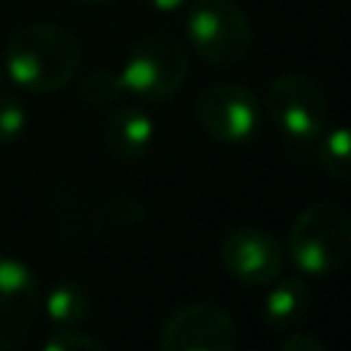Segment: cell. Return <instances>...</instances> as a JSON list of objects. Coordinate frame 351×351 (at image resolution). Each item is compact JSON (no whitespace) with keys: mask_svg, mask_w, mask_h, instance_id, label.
<instances>
[{"mask_svg":"<svg viewBox=\"0 0 351 351\" xmlns=\"http://www.w3.org/2000/svg\"><path fill=\"white\" fill-rule=\"evenodd\" d=\"M280 351H329V348H326L318 337H313V335H307V332H293V335H288V337L282 340Z\"/></svg>","mask_w":351,"mask_h":351,"instance_id":"18","label":"cell"},{"mask_svg":"<svg viewBox=\"0 0 351 351\" xmlns=\"http://www.w3.org/2000/svg\"><path fill=\"white\" fill-rule=\"evenodd\" d=\"M27 126V110L19 96L0 93V145H11Z\"/></svg>","mask_w":351,"mask_h":351,"instance_id":"15","label":"cell"},{"mask_svg":"<svg viewBox=\"0 0 351 351\" xmlns=\"http://www.w3.org/2000/svg\"><path fill=\"white\" fill-rule=\"evenodd\" d=\"M80 3H85V5H93V8H104V5H112L115 0H80Z\"/></svg>","mask_w":351,"mask_h":351,"instance_id":"20","label":"cell"},{"mask_svg":"<svg viewBox=\"0 0 351 351\" xmlns=\"http://www.w3.org/2000/svg\"><path fill=\"white\" fill-rule=\"evenodd\" d=\"M107 211H110V219H115L118 225H134V222H140L143 214H145L143 206H140L132 195H115V197L110 200Z\"/></svg>","mask_w":351,"mask_h":351,"instance_id":"17","label":"cell"},{"mask_svg":"<svg viewBox=\"0 0 351 351\" xmlns=\"http://www.w3.org/2000/svg\"><path fill=\"white\" fill-rule=\"evenodd\" d=\"M118 74L126 93L159 104L181 93V88L186 85L189 55L173 36L151 33L129 49Z\"/></svg>","mask_w":351,"mask_h":351,"instance_id":"3","label":"cell"},{"mask_svg":"<svg viewBox=\"0 0 351 351\" xmlns=\"http://www.w3.org/2000/svg\"><path fill=\"white\" fill-rule=\"evenodd\" d=\"M186 38L211 66H233L247 58L252 27L236 0H192L186 14Z\"/></svg>","mask_w":351,"mask_h":351,"instance_id":"4","label":"cell"},{"mask_svg":"<svg viewBox=\"0 0 351 351\" xmlns=\"http://www.w3.org/2000/svg\"><path fill=\"white\" fill-rule=\"evenodd\" d=\"M121 93H123L121 74L112 71V69H96L88 77H82L80 85H77V96L88 107H110V104L118 101Z\"/></svg>","mask_w":351,"mask_h":351,"instance_id":"14","label":"cell"},{"mask_svg":"<svg viewBox=\"0 0 351 351\" xmlns=\"http://www.w3.org/2000/svg\"><path fill=\"white\" fill-rule=\"evenodd\" d=\"M288 255L307 274H332L351 261V211L335 200L307 203L291 230Z\"/></svg>","mask_w":351,"mask_h":351,"instance_id":"2","label":"cell"},{"mask_svg":"<svg viewBox=\"0 0 351 351\" xmlns=\"http://www.w3.org/2000/svg\"><path fill=\"white\" fill-rule=\"evenodd\" d=\"M219 261L239 282L269 285L282 271V247L269 230L241 225L219 241Z\"/></svg>","mask_w":351,"mask_h":351,"instance_id":"9","label":"cell"},{"mask_svg":"<svg viewBox=\"0 0 351 351\" xmlns=\"http://www.w3.org/2000/svg\"><path fill=\"white\" fill-rule=\"evenodd\" d=\"M236 324L214 302H189L167 315L159 351H236Z\"/></svg>","mask_w":351,"mask_h":351,"instance_id":"7","label":"cell"},{"mask_svg":"<svg viewBox=\"0 0 351 351\" xmlns=\"http://www.w3.org/2000/svg\"><path fill=\"white\" fill-rule=\"evenodd\" d=\"M82 66L80 38L55 22H30L11 33L3 69L11 82L27 93H52L66 88Z\"/></svg>","mask_w":351,"mask_h":351,"instance_id":"1","label":"cell"},{"mask_svg":"<svg viewBox=\"0 0 351 351\" xmlns=\"http://www.w3.org/2000/svg\"><path fill=\"white\" fill-rule=\"evenodd\" d=\"M41 351H110L104 343H99L96 337L80 332L77 326H58Z\"/></svg>","mask_w":351,"mask_h":351,"instance_id":"16","label":"cell"},{"mask_svg":"<svg viewBox=\"0 0 351 351\" xmlns=\"http://www.w3.org/2000/svg\"><path fill=\"white\" fill-rule=\"evenodd\" d=\"M151 11H159V14H176L181 8H186L192 0H143Z\"/></svg>","mask_w":351,"mask_h":351,"instance_id":"19","label":"cell"},{"mask_svg":"<svg viewBox=\"0 0 351 351\" xmlns=\"http://www.w3.org/2000/svg\"><path fill=\"white\" fill-rule=\"evenodd\" d=\"M88 307H90L88 291L82 288V282L71 277L58 280L44 296V313L55 326H80L82 318L88 315Z\"/></svg>","mask_w":351,"mask_h":351,"instance_id":"12","label":"cell"},{"mask_svg":"<svg viewBox=\"0 0 351 351\" xmlns=\"http://www.w3.org/2000/svg\"><path fill=\"white\" fill-rule=\"evenodd\" d=\"M41 288L33 269L16 258L0 255V351H14L36 326Z\"/></svg>","mask_w":351,"mask_h":351,"instance_id":"8","label":"cell"},{"mask_svg":"<svg viewBox=\"0 0 351 351\" xmlns=\"http://www.w3.org/2000/svg\"><path fill=\"white\" fill-rule=\"evenodd\" d=\"M318 162L337 181H351V126H335L318 137Z\"/></svg>","mask_w":351,"mask_h":351,"instance_id":"13","label":"cell"},{"mask_svg":"<svg viewBox=\"0 0 351 351\" xmlns=\"http://www.w3.org/2000/svg\"><path fill=\"white\" fill-rule=\"evenodd\" d=\"M310 307V288L299 277H285L277 282L263 302V321L274 329H288L304 318Z\"/></svg>","mask_w":351,"mask_h":351,"instance_id":"11","label":"cell"},{"mask_svg":"<svg viewBox=\"0 0 351 351\" xmlns=\"http://www.w3.org/2000/svg\"><path fill=\"white\" fill-rule=\"evenodd\" d=\"M154 143V121L143 107L121 104L104 121V145L115 159L132 162L145 156Z\"/></svg>","mask_w":351,"mask_h":351,"instance_id":"10","label":"cell"},{"mask_svg":"<svg viewBox=\"0 0 351 351\" xmlns=\"http://www.w3.org/2000/svg\"><path fill=\"white\" fill-rule=\"evenodd\" d=\"M269 121L291 143H315L326 129V96L304 74H280L263 99Z\"/></svg>","mask_w":351,"mask_h":351,"instance_id":"5","label":"cell"},{"mask_svg":"<svg viewBox=\"0 0 351 351\" xmlns=\"http://www.w3.org/2000/svg\"><path fill=\"white\" fill-rule=\"evenodd\" d=\"M195 115L208 137L225 145H239L255 137L261 101L241 82H211L197 93Z\"/></svg>","mask_w":351,"mask_h":351,"instance_id":"6","label":"cell"},{"mask_svg":"<svg viewBox=\"0 0 351 351\" xmlns=\"http://www.w3.org/2000/svg\"><path fill=\"white\" fill-rule=\"evenodd\" d=\"M3 74H5V69H3V63H0V85H3Z\"/></svg>","mask_w":351,"mask_h":351,"instance_id":"21","label":"cell"}]
</instances>
